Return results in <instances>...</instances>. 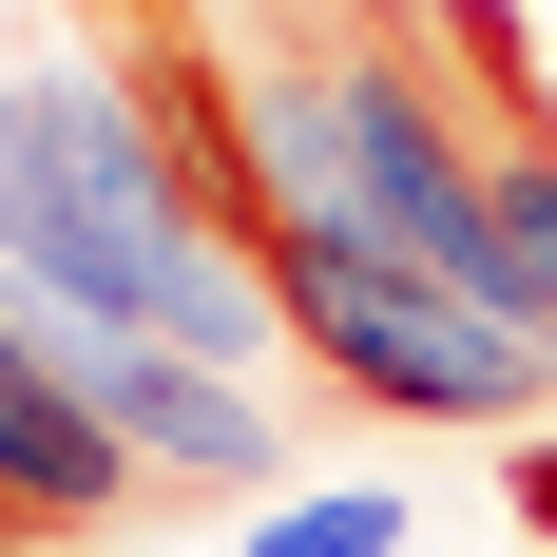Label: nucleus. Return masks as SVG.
<instances>
[{
  "instance_id": "nucleus-1",
  "label": "nucleus",
  "mask_w": 557,
  "mask_h": 557,
  "mask_svg": "<svg viewBox=\"0 0 557 557\" xmlns=\"http://www.w3.org/2000/svg\"><path fill=\"white\" fill-rule=\"evenodd\" d=\"M270 308H288V346L327 366V404H366V423H443V443L557 423V346L500 327V308H461L443 270H404L385 231L288 212V231H270Z\"/></svg>"
},
{
  "instance_id": "nucleus-2",
  "label": "nucleus",
  "mask_w": 557,
  "mask_h": 557,
  "mask_svg": "<svg viewBox=\"0 0 557 557\" xmlns=\"http://www.w3.org/2000/svg\"><path fill=\"white\" fill-rule=\"evenodd\" d=\"M231 557H404V500L385 481H288V500H250Z\"/></svg>"
},
{
  "instance_id": "nucleus-3",
  "label": "nucleus",
  "mask_w": 557,
  "mask_h": 557,
  "mask_svg": "<svg viewBox=\"0 0 557 557\" xmlns=\"http://www.w3.org/2000/svg\"><path fill=\"white\" fill-rule=\"evenodd\" d=\"M500 519L557 557V423H519V443H500Z\"/></svg>"
},
{
  "instance_id": "nucleus-4",
  "label": "nucleus",
  "mask_w": 557,
  "mask_h": 557,
  "mask_svg": "<svg viewBox=\"0 0 557 557\" xmlns=\"http://www.w3.org/2000/svg\"><path fill=\"white\" fill-rule=\"evenodd\" d=\"M0 557H20V539H0Z\"/></svg>"
}]
</instances>
